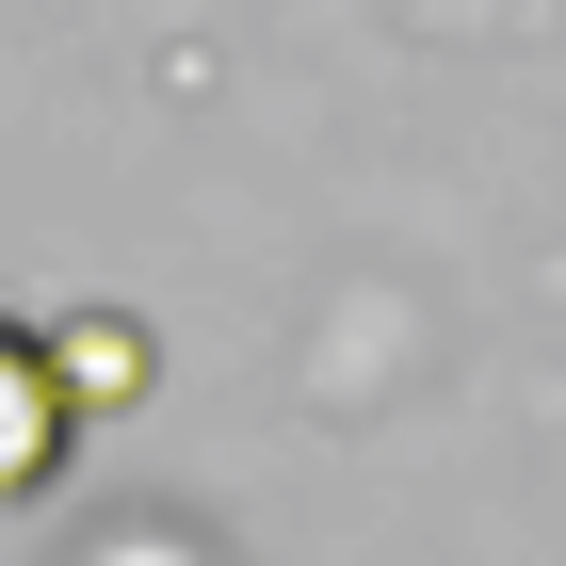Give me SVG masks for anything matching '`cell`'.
Listing matches in <instances>:
<instances>
[{
  "label": "cell",
  "mask_w": 566,
  "mask_h": 566,
  "mask_svg": "<svg viewBox=\"0 0 566 566\" xmlns=\"http://www.w3.org/2000/svg\"><path fill=\"white\" fill-rule=\"evenodd\" d=\"M65 421H82V405H65L49 340H33V324H0V502H33V485L65 470Z\"/></svg>",
  "instance_id": "obj_1"
},
{
  "label": "cell",
  "mask_w": 566,
  "mask_h": 566,
  "mask_svg": "<svg viewBox=\"0 0 566 566\" xmlns=\"http://www.w3.org/2000/svg\"><path fill=\"white\" fill-rule=\"evenodd\" d=\"M49 373H65V405H146V340L114 324V307H82V324H49Z\"/></svg>",
  "instance_id": "obj_2"
}]
</instances>
